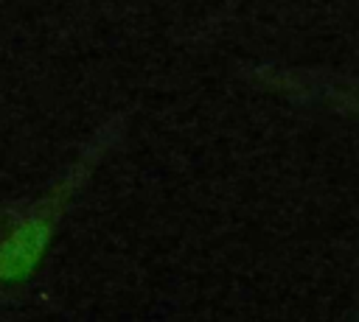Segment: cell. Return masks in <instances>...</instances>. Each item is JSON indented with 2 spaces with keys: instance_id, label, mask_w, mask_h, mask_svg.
Here are the masks:
<instances>
[{
  "instance_id": "obj_1",
  "label": "cell",
  "mask_w": 359,
  "mask_h": 322,
  "mask_svg": "<svg viewBox=\"0 0 359 322\" xmlns=\"http://www.w3.org/2000/svg\"><path fill=\"white\" fill-rule=\"evenodd\" d=\"M53 235V218L48 213H36L22 218L0 238V283H20L25 280L39 260Z\"/></svg>"
}]
</instances>
